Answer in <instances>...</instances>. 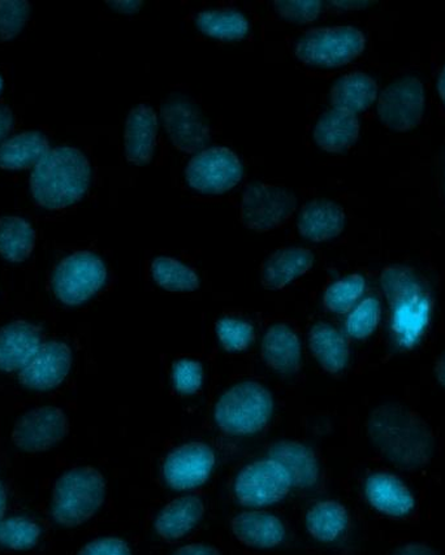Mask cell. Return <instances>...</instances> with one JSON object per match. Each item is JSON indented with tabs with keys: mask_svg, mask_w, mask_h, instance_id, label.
Listing matches in <instances>:
<instances>
[{
	"mask_svg": "<svg viewBox=\"0 0 445 555\" xmlns=\"http://www.w3.org/2000/svg\"><path fill=\"white\" fill-rule=\"evenodd\" d=\"M272 414V395L257 382L234 384L221 395L214 409L215 423L223 433L231 436L260 433L270 423Z\"/></svg>",
	"mask_w": 445,
	"mask_h": 555,
	"instance_id": "obj_5",
	"label": "cell"
},
{
	"mask_svg": "<svg viewBox=\"0 0 445 555\" xmlns=\"http://www.w3.org/2000/svg\"><path fill=\"white\" fill-rule=\"evenodd\" d=\"M377 96V82L363 72H353L340 78L331 89L332 106L349 111L355 115L368 109L376 102Z\"/></svg>",
	"mask_w": 445,
	"mask_h": 555,
	"instance_id": "obj_27",
	"label": "cell"
},
{
	"mask_svg": "<svg viewBox=\"0 0 445 555\" xmlns=\"http://www.w3.org/2000/svg\"><path fill=\"white\" fill-rule=\"evenodd\" d=\"M114 10L120 13H126V15H132L139 11L143 4V2H109Z\"/></svg>",
	"mask_w": 445,
	"mask_h": 555,
	"instance_id": "obj_44",
	"label": "cell"
},
{
	"mask_svg": "<svg viewBox=\"0 0 445 555\" xmlns=\"http://www.w3.org/2000/svg\"><path fill=\"white\" fill-rule=\"evenodd\" d=\"M195 25L205 36L226 42L241 41L249 33L246 17L232 10L201 12L195 18Z\"/></svg>",
	"mask_w": 445,
	"mask_h": 555,
	"instance_id": "obj_31",
	"label": "cell"
},
{
	"mask_svg": "<svg viewBox=\"0 0 445 555\" xmlns=\"http://www.w3.org/2000/svg\"><path fill=\"white\" fill-rule=\"evenodd\" d=\"M297 228L305 240L326 243L343 233L345 212L335 202L314 199L301 210Z\"/></svg>",
	"mask_w": 445,
	"mask_h": 555,
	"instance_id": "obj_20",
	"label": "cell"
},
{
	"mask_svg": "<svg viewBox=\"0 0 445 555\" xmlns=\"http://www.w3.org/2000/svg\"><path fill=\"white\" fill-rule=\"evenodd\" d=\"M30 4L25 0H0V42L10 41L28 23Z\"/></svg>",
	"mask_w": 445,
	"mask_h": 555,
	"instance_id": "obj_38",
	"label": "cell"
},
{
	"mask_svg": "<svg viewBox=\"0 0 445 555\" xmlns=\"http://www.w3.org/2000/svg\"><path fill=\"white\" fill-rule=\"evenodd\" d=\"M381 304L377 298H366L349 313L345 328L356 339L368 338L381 322Z\"/></svg>",
	"mask_w": 445,
	"mask_h": 555,
	"instance_id": "obj_36",
	"label": "cell"
},
{
	"mask_svg": "<svg viewBox=\"0 0 445 555\" xmlns=\"http://www.w3.org/2000/svg\"><path fill=\"white\" fill-rule=\"evenodd\" d=\"M270 459L290 474L292 485L312 488L319 480V463L313 450L296 441H280L270 449Z\"/></svg>",
	"mask_w": 445,
	"mask_h": 555,
	"instance_id": "obj_25",
	"label": "cell"
},
{
	"mask_svg": "<svg viewBox=\"0 0 445 555\" xmlns=\"http://www.w3.org/2000/svg\"><path fill=\"white\" fill-rule=\"evenodd\" d=\"M69 433V421L62 409L42 406L28 411L16 422L12 441L26 453H42L55 447Z\"/></svg>",
	"mask_w": 445,
	"mask_h": 555,
	"instance_id": "obj_12",
	"label": "cell"
},
{
	"mask_svg": "<svg viewBox=\"0 0 445 555\" xmlns=\"http://www.w3.org/2000/svg\"><path fill=\"white\" fill-rule=\"evenodd\" d=\"M7 507V493L2 481H0V520L3 519Z\"/></svg>",
	"mask_w": 445,
	"mask_h": 555,
	"instance_id": "obj_47",
	"label": "cell"
},
{
	"mask_svg": "<svg viewBox=\"0 0 445 555\" xmlns=\"http://www.w3.org/2000/svg\"><path fill=\"white\" fill-rule=\"evenodd\" d=\"M72 351L68 345L50 341L41 345L28 364L20 371V383L31 390H51L69 374Z\"/></svg>",
	"mask_w": 445,
	"mask_h": 555,
	"instance_id": "obj_15",
	"label": "cell"
},
{
	"mask_svg": "<svg viewBox=\"0 0 445 555\" xmlns=\"http://www.w3.org/2000/svg\"><path fill=\"white\" fill-rule=\"evenodd\" d=\"M435 374H436L437 380H440V383L445 388V352L440 358V361L436 362Z\"/></svg>",
	"mask_w": 445,
	"mask_h": 555,
	"instance_id": "obj_46",
	"label": "cell"
},
{
	"mask_svg": "<svg viewBox=\"0 0 445 555\" xmlns=\"http://www.w3.org/2000/svg\"><path fill=\"white\" fill-rule=\"evenodd\" d=\"M274 9L279 13L280 17L287 22L296 24H309L316 22L320 11H322V2L319 0H303V2H288V0H277L274 2Z\"/></svg>",
	"mask_w": 445,
	"mask_h": 555,
	"instance_id": "obj_39",
	"label": "cell"
},
{
	"mask_svg": "<svg viewBox=\"0 0 445 555\" xmlns=\"http://www.w3.org/2000/svg\"><path fill=\"white\" fill-rule=\"evenodd\" d=\"M260 352L268 367L283 375L296 374L303 362L300 337L285 324H274L267 330Z\"/></svg>",
	"mask_w": 445,
	"mask_h": 555,
	"instance_id": "obj_19",
	"label": "cell"
},
{
	"mask_svg": "<svg viewBox=\"0 0 445 555\" xmlns=\"http://www.w3.org/2000/svg\"><path fill=\"white\" fill-rule=\"evenodd\" d=\"M296 206L297 199L288 189L255 182L242 195L241 223L255 232L272 231L292 217Z\"/></svg>",
	"mask_w": 445,
	"mask_h": 555,
	"instance_id": "obj_8",
	"label": "cell"
},
{
	"mask_svg": "<svg viewBox=\"0 0 445 555\" xmlns=\"http://www.w3.org/2000/svg\"><path fill=\"white\" fill-rule=\"evenodd\" d=\"M36 240L28 221L17 217L0 218V256L9 262H25L35 250Z\"/></svg>",
	"mask_w": 445,
	"mask_h": 555,
	"instance_id": "obj_30",
	"label": "cell"
},
{
	"mask_svg": "<svg viewBox=\"0 0 445 555\" xmlns=\"http://www.w3.org/2000/svg\"><path fill=\"white\" fill-rule=\"evenodd\" d=\"M204 369L193 359L182 358L173 365L171 380L176 393L180 396L198 395L204 385Z\"/></svg>",
	"mask_w": 445,
	"mask_h": 555,
	"instance_id": "obj_37",
	"label": "cell"
},
{
	"mask_svg": "<svg viewBox=\"0 0 445 555\" xmlns=\"http://www.w3.org/2000/svg\"><path fill=\"white\" fill-rule=\"evenodd\" d=\"M106 492V480L97 468H72L55 482L51 517L62 527L81 526L100 511Z\"/></svg>",
	"mask_w": 445,
	"mask_h": 555,
	"instance_id": "obj_4",
	"label": "cell"
},
{
	"mask_svg": "<svg viewBox=\"0 0 445 555\" xmlns=\"http://www.w3.org/2000/svg\"><path fill=\"white\" fill-rule=\"evenodd\" d=\"M2 87H3V81H2V77H0V90H2Z\"/></svg>",
	"mask_w": 445,
	"mask_h": 555,
	"instance_id": "obj_49",
	"label": "cell"
},
{
	"mask_svg": "<svg viewBox=\"0 0 445 555\" xmlns=\"http://www.w3.org/2000/svg\"><path fill=\"white\" fill-rule=\"evenodd\" d=\"M242 166L239 156L227 147H212L189 162L186 180L193 191L217 195L240 184Z\"/></svg>",
	"mask_w": 445,
	"mask_h": 555,
	"instance_id": "obj_10",
	"label": "cell"
},
{
	"mask_svg": "<svg viewBox=\"0 0 445 555\" xmlns=\"http://www.w3.org/2000/svg\"><path fill=\"white\" fill-rule=\"evenodd\" d=\"M365 495L377 512L392 518L407 517L415 511L416 500L404 482L390 474H372L365 481Z\"/></svg>",
	"mask_w": 445,
	"mask_h": 555,
	"instance_id": "obj_17",
	"label": "cell"
},
{
	"mask_svg": "<svg viewBox=\"0 0 445 555\" xmlns=\"http://www.w3.org/2000/svg\"><path fill=\"white\" fill-rule=\"evenodd\" d=\"M332 4L339 7V9L359 10L372 4V2H332Z\"/></svg>",
	"mask_w": 445,
	"mask_h": 555,
	"instance_id": "obj_45",
	"label": "cell"
},
{
	"mask_svg": "<svg viewBox=\"0 0 445 555\" xmlns=\"http://www.w3.org/2000/svg\"><path fill=\"white\" fill-rule=\"evenodd\" d=\"M306 528L320 543H333L348 530L349 514L336 501H320L306 514Z\"/></svg>",
	"mask_w": 445,
	"mask_h": 555,
	"instance_id": "obj_29",
	"label": "cell"
},
{
	"mask_svg": "<svg viewBox=\"0 0 445 555\" xmlns=\"http://www.w3.org/2000/svg\"><path fill=\"white\" fill-rule=\"evenodd\" d=\"M41 539V528L28 518L0 520V546L15 552L30 551Z\"/></svg>",
	"mask_w": 445,
	"mask_h": 555,
	"instance_id": "obj_33",
	"label": "cell"
},
{
	"mask_svg": "<svg viewBox=\"0 0 445 555\" xmlns=\"http://www.w3.org/2000/svg\"><path fill=\"white\" fill-rule=\"evenodd\" d=\"M107 281V267L90 251H77L58 264L52 289L62 304L80 306L93 298Z\"/></svg>",
	"mask_w": 445,
	"mask_h": 555,
	"instance_id": "obj_7",
	"label": "cell"
},
{
	"mask_svg": "<svg viewBox=\"0 0 445 555\" xmlns=\"http://www.w3.org/2000/svg\"><path fill=\"white\" fill-rule=\"evenodd\" d=\"M162 116L169 140L180 152L198 153L211 142V128L191 102L169 100L163 107Z\"/></svg>",
	"mask_w": 445,
	"mask_h": 555,
	"instance_id": "obj_14",
	"label": "cell"
},
{
	"mask_svg": "<svg viewBox=\"0 0 445 555\" xmlns=\"http://www.w3.org/2000/svg\"><path fill=\"white\" fill-rule=\"evenodd\" d=\"M366 283L361 275H351L336 281L327 287L323 304L333 313H346L353 309L363 297Z\"/></svg>",
	"mask_w": 445,
	"mask_h": 555,
	"instance_id": "obj_34",
	"label": "cell"
},
{
	"mask_svg": "<svg viewBox=\"0 0 445 555\" xmlns=\"http://www.w3.org/2000/svg\"><path fill=\"white\" fill-rule=\"evenodd\" d=\"M204 514V502L198 495H181L169 502L156 517L155 531L163 540H179L200 524Z\"/></svg>",
	"mask_w": 445,
	"mask_h": 555,
	"instance_id": "obj_24",
	"label": "cell"
},
{
	"mask_svg": "<svg viewBox=\"0 0 445 555\" xmlns=\"http://www.w3.org/2000/svg\"><path fill=\"white\" fill-rule=\"evenodd\" d=\"M424 111L423 83L416 77L398 78L382 91L378 101L379 119L395 132H409L420 126Z\"/></svg>",
	"mask_w": 445,
	"mask_h": 555,
	"instance_id": "obj_11",
	"label": "cell"
},
{
	"mask_svg": "<svg viewBox=\"0 0 445 555\" xmlns=\"http://www.w3.org/2000/svg\"><path fill=\"white\" fill-rule=\"evenodd\" d=\"M314 141L327 153H343L355 145L359 135L357 115L342 108H332L319 117L314 128Z\"/></svg>",
	"mask_w": 445,
	"mask_h": 555,
	"instance_id": "obj_23",
	"label": "cell"
},
{
	"mask_svg": "<svg viewBox=\"0 0 445 555\" xmlns=\"http://www.w3.org/2000/svg\"><path fill=\"white\" fill-rule=\"evenodd\" d=\"M215 466L214 450L205 442H188L173 450L163 462V478L175 491L204 486Z\"/></svg>",
	"mask_w": 445,
	"mask_h": 555,
	"instance_id": "obj_13",
	"label": "cell"
},
{
	"mask_svg": "<svg viewBox=\"0 0 445 555\" xmlns=\"http://www.w3.org/2000/svg\"><path fill=\"white\" fill-rule=\"evenodd\" d=\"M314 254L305 247H283L267 258L260 271V283L268 291H280L305 275L314 266Z\"/></svg>",
	"mask_w": 445,
	"mask_h": 555,
	"instance_id": "obj_21",
	"label": "cell"
},
{
	"mask_svg": "<svg viewBox=\"0 0 445 555\" xmlns=\"http://www.w3.org/2000/svg\"><path fill=\"white\" fill-rule=\"evenodd\" d=\"M13 124V116L10 108L0 107V141L9 134Z\"/></svg>",
	"mask_w": 445,
	"mask_h": 555,
	"instance_id": "obj_43",
	"label": "cell"
},
{
	"mask_svg": "<svg viewBox=\"0 0 445 555\" xmlns=\"http://www.w3.org/2000/svg\"><path fill=\"white\" fill-rule=\"evenodd\" d=\"M173 555H220V552L213 545L195 543L179 547Z\"/></svg>",
	"mask_w": 445,
	"mask_h": 555,
	"instance_id": "obj_41",
	"label": "cell"
},
{
	"mask_svg": "<svg viewBox=\"0 0 445 555\" xmlns=\"http://www.w3.org/2000/svg\"><path fill=\"white\" fill-rule=\"evenodd\" d=\"M156 133L158 117L152 107L140 104L130 111L124 130L127 160L135 166L149 165L155 152Z\"/></svg>",
	"mask_w": 445,
	"mask_h": 555,
	"instance_id": "obj_16",
	"label": "cell"
},
{
	"mask_svg": "<svg viewBox=\"0 0 445 555\" xmlns=\"http://www.w3.org/2000/svg\"><path fill=\"white\" fill-rule=\"evenodd\" d=\"M444 188H445V182H444Z\"/></svg>",
	"mask_w": 445,
	"mask_h": 555,
	"instance_id": "obj_50",
	"label": "cell"
},
{
	"mask_svg": "<svg viewBox=\"0 0 445 555\" xmlns=\"http://www.w3.org/2000/svg\"><path fill=\"white\" fill-rule=\"evenodd\" d=\"M77 555H132V551L119 538H102L90 541Z\"/></svg>",
	"mask_w": 445,
	"mask_h": 555,
	"instance_id": "obj_40",
	"label": "cell"
},
{
	"mask_svg": "<svg viewBox=\"0 0 445 555\" xmlns=\"http://www.w3.org/2000/svg\"><path fill=\"white\" fill-rule=\"evenodd\" d=\"M437 90H440V95L442 98L443 103L445 104V65L444 68L442 69L440 81H437Z\"/></svg>",
	"mask_w": 445,
	"mask_h": 555,
	"instance_id": "obj_48",
	"label": "cell"
},
{
	"mask_svg": "<svg viewBox=\"0 0 445 555\" xmlns=\"http://www.w3.org/2000/svg\"><path fill=\"white\" fill-rule=\"evenodd\" d=\"M368 433L384 459L405 472L428 466L435 454L433 430L403 404L385 403L372 411Z\"/></svg>",
	"mask_w": 445,
	"mask_h": 555,
	"instance_id": "obj_1",
	"label": "cell"
},
{
	"mask_svg": "<svg viewBox=\"0 0 445 555\" xmlns=\"http://www.w3.org/2000/svg\"><path fill=\"white\" fill-rule=\"evenodd\" d=\"M152 276L155 284L167 292H195L201 285L198 272L175 258H155L152 263Z\"/></svg>",
	"mask_w": 445,
	"mask_h": 555,
	"instance_id": "obj_32",
	"label": "cell"
},
{
	"mask_svg": "<svg viewBox=\"0 0 445 555\" xmlns=\"http://www.w3.org/2000/svg\"><path fill=\"white\" fill-rule=\"evenodd\" d=\"M381 284L391 309V331L396 343L411 349L427 332L433 300L422 281L407 267H387Z\"/></svg>",
	"mask_w": 445,
	"mask_h": 555,
	"instance_id": "obj_3",
	"label": "cell"
},
{
	"mask_svg": "<svg viewBox=\"0 0 445 555\" xmlns=\"http://www.w3.org/2000/svg\"><path fill=\"white\" fill-rule=\"evenodd\" d=\"M234 538L254 550H271L283 543L285 526L278 517L264 512L241 513L231 521Z\"/></svg>",
	"mask_w": 445,
	"mask_h": 555,
	"instance_id": "obj_22",
	"label": "cell"
},
{
	"mask_svg": "<svg viewBox=\"0 0 445 555\" xmlns=\"http://www.w3.org/2000/svg\"><path fill=\"white\" fill-rule=\"evenodd\" d=\"M49 152V142L42 133L25 132L0 146V168L28 169L37 166Z\"/></svg>",
	"mask_w": 445,
	"mask_h": 555,
	"instance_id": "obj_28",
	"label": "cell"
},
{
	"mask_svg": "<svg viewBox=\"0 0 445 555\" xmlns=\"http://www.w3.org/2000/svg\"><path fill=\"white\" fill-rule=\"evenodd\" d=\"M90 180L87 156L74 147H58L51 150L31 173L33 198L46 210H63L84 197Z\"/></svg>",
	"mask_w": 445,
	"mask_h": 555,
	"instance_id": "obj_2",
	"label": "cell"
},
{
	"mask_svg": "<svg viewBox=\"0 0 445 555\" xmlns=\"http://www.w3.org/2000/svg\"><path fill=\"white\" fill-rule=\"evenodd\" d=\"M366 38L353 26H327L304 33L294 46L298 61L312 68L333 69L361 56Z\"/></svg>",
	"mask_w": 445,
	"mask_h": 555,
	"instance_id": "obj_6",
	"label": "cell"
},
{
	"mask_svg": "<svg viewBox=\"0 0 445 555\" xmlns=\"http://www.w3.org/2000/svg\"><path fill=\"white\" fill-rule=\"evenodd\" d=\"M221 348L228 352H241L251 348L255 338L254 326L245 320L223 318L215 326Z\"/></svg>",
	"mask_w": 445,
	"mask_h": 555,
	"instance_id": "obj_35",
	"label": "cell"
},
{
	"mask_svg": "<svg viewBox=\"0 0 445 555\" xmlns=\"http://www.w3.org/2000/svg\"><path fill=\"white\" fill-rule=\"evenodd\" d=\"M392 555H440L433 547L424 544H405L398 546Z\"/></svg>",
	"mask_w": 445,
	"mask_h": 555,
	"instance_id": "obj_42",
	"label": "cell"
},
{
	"mask_svg": "<svg viewBox=\"0 0 445 555\" xmlns=\"http://www.w3.org/2000/svg\"><path fill=\"white\" fill-rule=\"evenodd\" d=\"M42 345L36 325L17 320L0 328V371H22Z\"/></svg>",
	"mask_w": 445,
	"mask_h": 555,
	"instance_id": "obj_18",
	"label": "cell"
},
{
	"mask_svg": "<svg viewBox=\"0 0 445 555\" xmlns=\"http://www.w3.org/2000/svg\"><path fill=\"white\" fill-rule=\"evenodd\" d=\"M287 469L271 459L251 463L241 469L233 491L241 505L262 507L278 504L292 488Z\"/></svg>",
	"mask_w": 445,
	"mask_h": 555,
	"instance_id": "obj_9",
	"label": "cell"
},
{
	"mask_svg": "<svg viewBox=\"0 0 445 555\" xmlns=\"http://www.w3.org/2000/svg\"><path fill=\"white\" fill-rule=\"evenodd\" d=\"M309 348L314 358L329 374H340L349 362V345L335 326L318 323L309 333Z\"/></svg>",
	"mask_w": 445,
	"mask_h": 555,
	"instance_id": "obj_26",
	"label": "cell"
}]
</instances>
